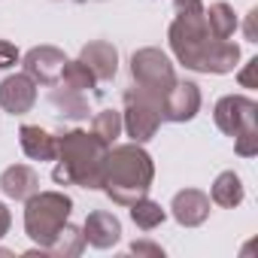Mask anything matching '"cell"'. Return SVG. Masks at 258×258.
Listing matches in <instances>:
<instances>
[{
	"label": "cell",
	"instance_id": "6da1fadb",
	"mask_svg": "<svg viewBox=\"0 0 258 258\" xmlns=\"http://www.w3.org/2000/svg\"><path fill=\"white\" fill-rule=\"evenodd\" d=\"M167 40H170L173 55L188 70H201V73H231L237 67V61H240V49L231 40L213 37L204 10L176 13Z\"/></svg>",
	"mask_w": 258,
	"mask_h": 258
},
{
	"label": "cell",
	"instance_id": "7a4b0ae2",
	"mask_svg": "<svg viewBox=\"0 0 258 258\" xmlns=\"http://www.w3.org/2000/svg\"><path fill=\"white\" fill-rule=\"evenodd\" d=\"M155 176V164L146 155L140 143H124V146H109L103 158V182L100 188L121 207H131L134 201L149 195Z\"/></svg>",
	"mask_w": 258,
	"mask_h": 258
},
{
	"label": "cell",
	"instance_id": "3957f363",
	"mask_svg": "<svg viewBox=\"0 0 258 258\" xmlns=\"http://www.w3.org/2000/svg\"><path fill=\"white\" fill-rule=\"evenodd\" d=\"M106 143L85 131H70L58 137V167L52 170L55 182L61 185H82V188H100L103 182V158Z\"/></svg>",
	"mask_w": 258,
	"mask_h": 258
},
{
	"label": "cell",
	"instance_id": "277c9868",
	"mask_svg": "<svg viewBox=\"0 0 258 258\" xmlns=\"http://www.w3.org/2000/svg\"><path fill=\"white\" fill-rule=\"evenodd\" d=\"M73 210V201L61 191H34L25 204V231L37 243V249H46L58 231L67 225Z\"/></svg>",
	"mask_w": 258,
	"mask_h": 258
},
{
	"label": "cell",
	"instance_id": "5b68a950",
	"mask_svg": "<svg viewBox=\"0 0 258 258\" xmlns=\"http://www.w3.org/2000/svg\"><path fill=\"white\" fill-rule=\"evenodd\" d=\"M131 73H134L137 88H140L146 97H152L158 106L164 103L167 91H170L173 82H176L173 64L167 61V55H164L161 49H140V52H134V58H131Z\"/></svg>",
	"mask_w": 258,
	"mask_h": 258
},
{
	"label": "cell",
	"instance_id": "8992f818",
	"mask_svg": "<svg viewBox=\"0 0 258 258\" xmlns=\"http://www.w3.org/2000/svg\"><path fill=\"white\" fill-rule=\"evenodd\" d=\"M161 124V106L146 97L140 88H127L124 91V112H121V127L127 131L134 143H146L155 137Z\"/></svg>",
	"mask_w": 258,
	"mask_h": 258
},
{
	"label": "cell",
	"instance_id": "52a82bcc",
	"mask_svg": "<svg viewBox=\"0 0 258 258\" xmlns=\"http://www.w3.org/2000/svg\"><path fill=\"white\" fill-rule=\"evenodd\" d=\"M258 118V103L252 97H243V94H228L216 103V124L228 137H237L246 127H258L255 124Z\"/></svg>",
	"mask_w": 258,
	"mask_h": 258
},
{
	"label": "cell",
	"instance_id": "ba28073f",
	"mask_svg": "<svg viewBox=\"0 0 258 258\" xmlns=\"http://www.w3.org/2000/svg\"><path fill=\"white\" fill-rule=\"evenodd\" d=\"M64 64H67V58L55 46H37V49H31L25 55V73L37 85H58Z\"/></svg>",
	"mask_w": 258,
	"mask_h": 258
},
{
	"label": "cell",
	"instance_id": "9c48e42d",
	"mask_svg": "<svg viewBox=\"0 0 258 258\" xmlns=\"http://www.w3.org/2000/svg\"><path fill=\"white\" fill-rule=\"evenodd\" d=\"M37 103V82L28 73H16L0 82V106L10 115H25Z\"/></svg>",
	"mask_w": 258,
	"mask_h": 258
},
{
	"label": "cell",
	"instance_id": "30bf717a",
	"mask_svg": "<svg viewBox=\"0 0 258 258\" xmlns=\"http://www.w3.org/2000/svg\"><path fill=\"white\" fill-rule=\"evenodd\" d=\"M201 109V91L195 82H173L161 103V118L164 121H188Z\"/></svg>",
	"mask_w": 258,
	"mask_h": 258
},
{
	"label": "cell",
	"instance_id": "8fae6325",
	"mask_svg": "<svg viewBox=\"0 0 258 258\" xmlns=\"http://www.w3.org/2000/svg\"><path fill=\"white\" fill-rule=\"evenodd\" d=\"M79 61L91 70V76H94L97 82H109V79L115 76V70H118V52H115V46L106 43V40H91V43H85L82 52H79Z\"/></svg>",
	"mask_w": 258,
	"mask_h": 258
},
{
	"label": "cell",
	"instance_id": "7c38bea8",
	"mask_svg": "<svg viewBox=\"0 0 258 258\" xmlns=\"http://www.w3.org/2000/svg\"><path fill=\"white\" fill-rule=\"evenodd\" d=\"M173 219L185 228H195V225H204L207 216H210V195L198 191V188H182L173 195Z\"/></svg>",
	"mask_w": 258,
	"mask_h": 258
},
{
	"label": "cell",
	"instance_id": "4fadbf2b",
	"mask_svg": "<svg viewBox=\"0 0 258 258\" xmlns=\"http://www.w3.org/2000/svg\"><path fill=\"white\" fill-rule=\"evenodd\" d=\"M82 237L94 249H109L121 237V222L112 213H106V210H94V213H88V219L82 225Z\"/></svg>",
	"mask_w": 258,
	"mask_h": 258
},
{
	"label": "cell",
	"instance_id": "5bb4252c",
	"mask_svg": "<svg viewBox=\"0 0 258 258\" xmlns=\"http://www.w3.org/2000/svg\"><path fill=\"white\" fill-rule=\"evenodd\" d=\"M0 191L13 201H28L34 191H40V176L28 164H13L0 173Z\"/></svg>",
	"mask_w": 258,
	"mask_h": 258
},
{
	"label": "cell",
	"instance_id": "9a60e30c",
	"mask_svg": "<svg viewBox=\"0 0 258 258\" xmlns=\"http://www.w3.org/2000/svg\"><path fill=\"white\" fill-rule=\"evenodd\" d=\"M19 143H22V152L34 161H52L58 155V137L43 131L40 124H22Z\"/></svg>",
	"mask_w": 258,
	"mask_h": 258
},
{
	"label": "cell",
	"instance_id": "2e32d148",
	"mask_svg": "<svg viewBox=\"0 0 258 258\" xmlns=\"http://www.w3.org/2000/svg\"><path fill=\"white\" fill-rule=\"evenodd\" d=\"M82 246H85V237H82V231H79V228H73V225L67 222V225L58 231V237H55V240H52L46 249H31L28 255H37V252H43V255H58V258L64 255V258H67V255H79V252H82Z\"/></svg>",
	"mask_w": 258,
	"mask_h": 258
},
{
	"label": "cell",
	"instance_id": "e0dca14e",
	"mask_svg": "<svg viewBox=\"0 0 258 258\" xmlns=\"http://www.w3.org/2000/svg\"><path fill=\"white\" fill-rule=\"evenodd\" d=\"M52 106L64 115V118H88V100L82 91H73V88H64L58 85L52 94H49Z\"/></svg>",
	"mask_w": 258,
	"mask_h": 258
},
{
	"label": "cell",
	"instance_id": "ac0fdd59",
	"mask_svg": "<svg viewBox=\"0 0 258 258\" xmlns=\"http://www.w3.org/2000/svg\"><path fill=\"white\" fill-rule=\"evenodd\" d=\"M210 198H213V204H219V207H237V204L243 201V182H240V176H237L234 170L219 173L216 182H213Z\"/></svg>",
	"mask_w": 258,
	"mask_h": 258
},
{
	"label": "cell",
	"instance_id": "d6986e66",
	"mask_svg": "<svg viewBox=\"0 0 258 258\" xmlns=\"http://www.w3.org/2000/svg\"><path fill=\"white\" fill-rule=\"evenodd\" d=\"M204 16H207L213 37H219V40H231V34L237 31V16L228 4H213L210 10H204Z\"/></svg>",
	"mask_w": 258,
	"mask_h": 258
},
{
	"label": "cell",
	"instance_id": "ffe728a7",
	"mask_svg": "<svg viewBox=\"0 0 258 258\" xmlns=\"http://www.w3.org/2000/svg\"><path fill=\"white\" fill-rule=\"evenodd\" d=\"M91 134L97 140H103L106 146L115 143V137L121 134V112L118 109H100L94 118H91Z\"/></svg>",
	"mask_w": 258,
	"mask_h": 258
},
{
	"label": "cell",
	"instance_id": "44dd1931",
	"mask_svg": "<svg viewBox=\"0 0 258 258\" xmlns=\"http://www.w3.org/2000/svg\"><path fill=\"white\" fill-rule=\"evenodd\" d=\"M164 210H161V204H155V201H149V198H140V201H134L131 204V219H134V225L140 228V231H152V228H158L161 222H164Z\"/></svg>",
	"mask_w": 258,
	"mask_h": 258
},
{
	"label": "cell",
	"instance_id": "7402d4cb",
	"mask_svg": "<svg viewBox=\"0 0 258 258\" xmlns=\"http://www.w3.org/2000/svg\"><path fill=\"white\" fill-rule=\"evenodd\" d=\"M58 82H61L64 88H73V91H85V88H94V85H97V79L91 76V70H88L82 61H67Z\"/></svg>",
	"mask_w": 258,
	"mask_h": 258
},
{
	"label": "cell",
	"instance_id": "603a6c76",
	"mask_svg": "<svg viewBox=\"0 0 258 258\" xmlns=\"http://www.w3.org/2000/svg\"><path fill=\"white\" fill-rule=\"evenodd\" d=\"M234 149H237V155L252 158L258 152V127H246V131H240L234 137Z\"/></svg>",
	"mask_w": 258,
	"mask_h": 258
},
{
	"label": "cell",
	"instance_id": "cb8c5ba5",
	"mask_svg": "<svg viewBox=\"0 0 258 258\" xmlns=\"http://www.w3.org/2000/svg\"><path fill=\"white\" fill-rule=\"evenodd\" d=\"M19 49L13 46V43H7V40H0V70H7V67H13V64H19Z\"/></svg>",
	"mask_w": 258,
	"mask_h": 258
},
{
	"label": "cell",
	"instance_id": "d4e9b609",
	"mask_svg": "<svg viewBox=\"0 0 258 258\" xmlns=\"http://www.w3.org/2000/svg\"><path fill=\"white\" fill-rule=\"evenodd\" d=\"M131 252H134V255H152V258H164V249H161V246H155V243H149V240H134V243H131Z\"/></svg>",
	"mask_w": 258,
	"mask_h": 258
},
{
	"label": "cell",
	"instance_id": "484cf974",
	"mask_svg": "<svg viewBox=\"0 0 258 258\" xmlns=\"http://www.w3.org/2000/svg\"><path fill=\"white\" fill-rule=\"evenodd\" d=\"M255 70H258V58H252V61L246 64V70H243V73L237 76L243 88H255Z\"/></svg>",
	"mask_w": 258,
	"mask_h": 258
},
{
	"label": "cell",
	"instance_id": "4316f807",
	"mask_svg": "<svg viewBox=\"0 0 258 258\" xmlns=\"http://www.w3.org/2000/svg\"><path fill=\"white\" fill-rule=\"evenodd\" d=\"M10 225H13V216H10V210H7V204L0 201V237H4L7 231H10Z\"/></svg>",
	"mask_w": 258,
	"mask_h": 258
},
{
	"label": "cell",
	"instance_id": "83f0119b",
	"mask_svg": "<svg viewBox=\"0 0 258 258\" xmlns=\"http://www.w3.org/2000/svg\"><path fill=\"white\" fill-rule=\"evenodd\" d=\"M255 16H258V13L252 10V13H249V22H246V40H249V43L258 40V37H255Z\"/></svg>",
	"mask_w": 258,
	"mask_h": 258
},
{
	"label": "cell",
	"instance_id": "f1b7e54d",
	"mask_svg": "<svg viewBox=\"0 0 258 258\" xmlns=\"http://www.w3.org/2000/svg\"><path fill=\"white\" fill-rule=\"evenodd\" d=\"M76 4H88V0H76Z\"/></svg>",
	"mask_w": 258,
	"mask_h": 258
}]
</instances>
